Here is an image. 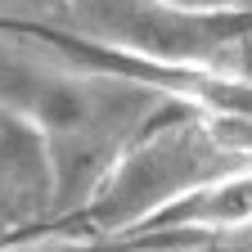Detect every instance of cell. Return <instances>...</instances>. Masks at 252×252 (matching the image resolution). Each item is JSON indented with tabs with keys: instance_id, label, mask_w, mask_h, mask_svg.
<instances>
[{
	"instance_id": "obj_2",
	"label": "cell",
	"mask_w": 252,
	"mask_h": 252,
	"mask_svg": "<svg viewBox=\"0 0 252 252\" xmlns=\"http://www.w3.org/2000/svg\"><path fill=\"white\" fill-rule=\"evenodd\" d=\"M252 162V122L212 113L198 104H176L153 117L99 176L90 198L54 225L77 234H126L153 212L185 198L216 176Z\"/></svg>"
},
{
	"instance_id": "obj_6",
	"label": "cell",
	"mask_w": 252,
	"mask_h": 252,
	"mask_svg": "<svg viewBox=\"0 0 252 252\" xmlns=\"http://www.w3.org/2000/svg\"><path fill=\"white\" fill-rule=\"evenodd\" d=\"M63 0H0V27H54Z\"/></svg>"
},
{
	"instance_id": "obj_7",
	"label": "cell",
	"mask_w": 252,
	"mask_h": 252,
	"mask_svg": "<svg viewBox=\"0 0 252 252\" xmlns=\"http://www.w3.org/2000/svg\"><path fill=\"white\" fill-rule=\"evenodd\" d=\"M131 252H212V239H198V234H162V239H149Z\"/></svg>"
},
{
	"instance_id": "obj_1",
	"label": "cell",
	"mask_w": 252,
	"mask_h": 252,
	"mask_svg": "<svg viewBox=\"0 0 252 252\" xmlns=\"http://www.w3.org/2000/svg\"><path fill=\"white\" fill-rule=\"evenodd\" d=\"M176 104L185 99L104 68H86L23 27H0V113L45 149L54 220L77 212L113 158Z\"/></svg>"
},
{
	"instance_id": "obj_4",
	"label": "cell",
	"mask_w": 252,
	"mask_h": 252,
	"mask_svg": "<svg viewBox=\"0 0 252 252\" xmlns=\"http://www.w3.org/2000/svg\"><path fill=\"white\" fill-rule=\"evenodd\" d=\"M140 230H185V234H198V239L252 230V162L189 189L185 198L153 212Z\"/></svg>"
},
{
	"instance_id": "obj_3",
	"label": "cell",
	"mask_w": 252,
	"mask_h": 252,
	"mask_svg": "<svg viewBox=\"0 0 252 252\" xmlns=\"http://www.w3.org/2000/svg\"><path fill=\"white\" fill-rule=\"evenodd\" d=\"M54 220V180L36 135L9 122L0 131V248Z\"/></svg>"
},
{
	"instance_id": "obj_5",
	"label": "cell",
	"mask_w": 252,
	"mask_h": 252,
	"mask_svg": "<svg viewBox=\"0 0 252 252\" xmlns=\"http://www.w3.org/2000/svg\"><path fill=\"white\" fill-rule=\"evenodd\" d=\"M162 234H185V230H126V234H77L63 225H41L14 243H5L0 252H131L149 239Z\"/></svg>"
},
{
	"instance_id": "obj_8",
	"label": "cell",
	"mask_w": 252,
	"mask_h": 252,
	"mask_svg": "<svg viewBox=\"0 0 252 252\" xmlns=\"http://www.w3.org/2000/svg\"><path fill=\"white\" fill-rule=\"evenodd\" d=\"M180 5H252V0H180Z\"/></svg>"
},
{
	"instance_id": "obj_10",
	"label": "cell",
	"mask_w": 252,
	"mask_h": 252,
	"mask_svg": "<svg viewBox=\"0 0 252 252\" xmlns=\"http://www.w3.org/2000/svg\"><path fill=\"white\" fill-rule=\"evenodd\" d=\"M248 252H252V243H248Z\"/></svg>"
},
{
	"instance_id": "obj_9",
	"label": "cell",
	"mask_w": 252,
	"mask_h": 252,
	"mask_svg": "<svg viewBox=\"0 0 252 252\" xmlns=\"http://www.w3.org/2000/svg\"><path fill=\"white\" fill-rule=\"evenodd\" d=\"M5 126H9V117H5V113H0V131H5Z\"/></svg>"
}]
</instances>
